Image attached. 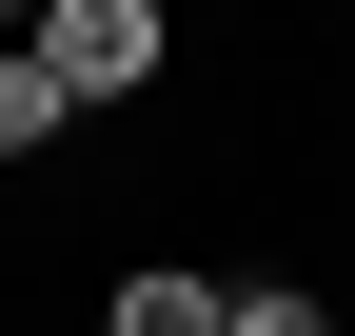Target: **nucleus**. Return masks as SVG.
<instances>
[{
  "instance_id": "2",
  "label": "nucleus",
  "mask_w": 355,
  "mask_h": 336,
  "mask_svg": "<svg viewBox=\"0 0 355 336\" xmlns=\"http://www.w3.org/2000/svg\"><path fill=\"white\" fill-rule=\"evenodd\" d=\"M119 336H217V277H119Z\"/></svg>"
},
{
  "instance_id": "1",
  "label": "nucleus",
  "mask_w": 355,
  "mask_h": 336,
  "mask_svg": "<svg viewBox=\"0 0 355 336\" xmlns=\"http://www.w3.org/2000/svg\"><path fill=\"white\" fill-rule=\"evenodd\" d=\"M158 60H178V20H158V0H60V20H40V79H60V119H79V99H139Z\"/></svg>"
},
{
  "instance_id": "4",
  "label": "nucleus",
  "mask_w": 355,
  "mask_h": 336,
  "mask_svg": "<svg viewBox=\"0 0 355 336\" xmlns=\"http://www.w3.org/2000/svg\"><path fill=\"white\" fill-rule=\"evenodd\" d=\"M40 139H60V79H40V60H0V158H40Z\"/></svg>"
},
{
  "instance_id": "3",
  "label": "nucleus",
  "mask_w": 355,
  "mask_h": 336,
  "mask_svg": "<svg viewBox=\"0 0 355 336\" xmlns=\"http://www.w3.org/2000/svg\"><path fill=\"white\" fill-rule=\"evenodd\" d=\"M217 336H336V297H296V277H257V297H217Z\"/></svg>"
}]
</instances>
